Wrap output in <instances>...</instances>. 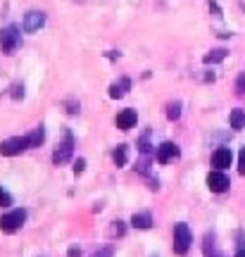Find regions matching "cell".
I'll list each match as a JSON object with an SVG mask.
<instances>
[{"label": "cell", "mask_w": 245, "mask_h": 257, "mask_svg": "<svg viewBox=\"0 0 245 257\" xmlns=\"http://www.w3.org/2000/svg\"><path fill=\"white\" fill-rule=\"evenodd\" d=\"M19 43H22V34H19L17 27L10 24V27L0 29V50H3L5 55H12L19 48Z\"/></svg>", "instance_id": "obj_1"}, {"label": "cell", "mask_w": 245, "mask_h": 257, "mask_svg": "<svg viewBox=\"0 0 245 257\" xmlns=\"http://www.w3.org/2000/svg\"><path fill=\"white\" fill-rule=\"evenodd\" d=\"M191 243H193V236H191V229L188 224H176L174 226V252L176 255H186L191 250Z\"/></svg>", "instance_id": "obj_2"}, {"label": "cell", "mask_w": 245, "mask_h": 257, "mask_svg": "<svg viewBox=\"0 0 245 257\" xmlns=\"http://www.w3.org/2000/svg\"><path fill=\"white\" fill-rule=\"evenodd\" d=\"M27 148H31L29 136H15V138H8V141H0V155L15 157L19 153H24Z\"/></svg>", "instance_id": "obj_3"}, {"label": "cell", "mask_w": 245, "mask_h": 257, "mask_svg": "<svg viewBox=\"0 0 245 257\" xmlns=\"http://www.w3.org/2000/svg\"><path fill=\"white\" fill-rule=\"evenodd\" d=\"M27 221V212L24 210H12L8 214L0 217V231L5 233H15L17 229H22V224Z\"/></svg>", "instance_id": "obj_4"}, {"label": "cell", "mask_w": 245, "mask_h": 257, "mask_svg": "<svg viewBox=\"0 0 245 257\" xmlns=\"http://www.w3.org/2000/svg\"><path fill=\"white\" fill-rule=\"evenodd\" d=\"M179 155H181V150L172 141H164V143H160V146L155 148V157H157L160 165H169L174 160H179Z\"/></svg>", "instance_id": "obj_5"}, {"label": "cell", "mask_w": 245, "mask_h": 257, "mask_svg": "<svg viewBox=\"0 0 245 257\" xmlns=\"http://www.w3.org/2000/svg\"><path fill=\"white\" fill-rule=\"evenodd\" d=\"M72 153H74V138H72V134L67 131V134H64V141L57 148H55L53 162H55V165H64V162H69Z\"/></svg>", "instance_id": "obj_6"}, {"label": "cell", "mask_w": 245, "mask_h": 257, "mask_svg": "<svg viewBox=\"0 0 245 257\" xmlns=\"http://www.w3.org/2000/svg\"><path fill=\"white\" fill-rule=\"evenodd\" d=\"M43 24H46V12H41V10H31V12H27L22 29H24L27 34H34V31H38Z\"/></svg>", "instance_id": "obj_7"}, {"label": "cell", "mask_w": 245, "mask_h": 257, "mask_svg": "<svg viewBox=\"0 0 245 257\" xmlns=\"http://www.w3.org/2000/svg\"><path fill=\"white\" fill-rule=\"evenodd\" d=\"M207 188L212 193H226L228 191V176L224 172H209L207 174Z\"/></svg>", "instance_id": "obj_8"}, {"label": "cell", "mask_w": 245, "mask_h": 257, "mask_svg": "<svg viewBox=\"0 0 245 257\" xmlns=\"http://www.w3.org/2000/svg\"><path fill=\"white\" fill-rule=\"evenodd\" d=\"M231 162H233V155H231L228 148H217V150L212 153V167H214L217 172H224L226 167H231Z\"/></svg>", "instance_id": "obj_9"}, {"label": "cell", "mask_w": 245, "mask_h": 257, "mask_svg": "<svg viewBox=\"0 0 245 257\" xmlns=\"http://www.w3.org/2000/svg\"><path fill=\"white\" fill-rule=\"evenodd\" d=\"M136 121H138V114L136 110H121L117 114V128H121V131H129V128H134L136 126Z\"/></svg>", "instance_id": "obj_10"}, {"label": "cell", "mask_w": 245, "mask_h": 257, "mask_svg": "<svg viewBox=\"0 0 245 257\" xmlns=\"http://www.w3.org/2000/svg\"><path fill=\"white\" fill-rule=\"evenodd\" d=\"M129 88H131V81H129V79H119V83H112V86H109V98H112V100H119Z\"/></svg>", "instance_id": "obj_11"}, {"label": "cell", "mask_w": 245, "mask_h": 257, "mask_svg": "<svg viewBox=\"0 0 245 257\" xmlns=\"http://www.w3.org/2000/svg\"><path fill=\"white\" fill-rule=\"evenodd\" d=\"M131 226L134 229H150L153 226V217L148 214V212H138L131 217Z\"/></svg>", "instance_id": "obj_12"}, {"label": "cell", "mask_w": 245, "mask_h": 257, "mask_svg": "<svg viewBox=\"0 0 245 257\" xmlns=\"http://www.w3.org/2000/svg\"><path fill=\"white\" fill-rule=\"evenodd\" d=\"M228 124H231L233 131H240V128L245 126V112L243 110H231V114H228Z\"/></svg>", "instance_id": "obj_13"}, {"label": "cell", "mask_w": 245, "mask_h": 257, "mask_svg": "<svg viewBox=\"0 0 245 257\" xmlns=\"http://www.w3.org/2000/svg\"><path fill=\"white\" fill-rule=\"evenodd\" d=\"M226 55H228V50L217 48V50H209L207 55L202 57V62H205V64H217V62H221V60H226Z\"/></svg>", "instance_id": "obj_14"}, {"label": "cell", "mask_w": 245, "mask_h": 257, "mask_svg": "<svg viewBox=\"0 0 245 257\" xmlns=\"http://www.w3.org/2000/svg\"><path fill=\"white\" fill-rule=\"evenodd\" d=\"M112 160H114V165L117 167H124L129 160V148L127 146H117L114 148V153H112Z\"/></svg>", "instance_id": "obj_15"}, {"label": "cell", "mask_w": 245, "mask_h": 257, "mask_svg": "<svg viewBox=\"0 0 245 257\" xmlns=\"http://www.w3.org/2000/svg\"><path fill=\"white\" fill-rule=\"evenodd\" d=\"M43 141H46V128L43 126H36L31 134H29V143H31V148H38Z\"/></svg>", "instance_id": "obj_16"}, {"label": "cell", "mask_w": 245, "mask_h": 257, "mask_svg": "<svg viewBox=\"0 0 245 257\" xmlns=\"http://www.w3.org/2000/svg\"><path fill=\"white\" fill-rule=\"evenodd\" d=\"M179 117H181V102H172V105L167 107V119L176 121Z\"/></svg>", "instance_id": "obj_17"}, {"label": "cell", "mask_w": 245, "mask_h": 257, "mask_svg": "<svg viewBox=\"0 0 245 257\" xmlns=\"http://www.w3.org/2000/svg\"><path fill=\"white\" fill-rule=\"evenodd\" d=\"M10 95H12L15 100L24 98V86H22V83H12V88H10Z\"/></svg>", "instance_id": "obj_18"}, {"label": "cell", "mask_w": 245, "mask_h": 257, "mask_svg": "<svg viewBox=\"0 0 245 257\" xmlns=\"http://www.w3.org/2000/svg\"><path fill=\"white\" fill-rule=\"evenodd\" d=\"M138 148H141V155H153V146L148 143V138H146V136L138 141Z\"/></svg>", "instance_id": "obj_19"}, {"label": "cell", "mask_w": 245, "mask_h": 257, "mask_svg": "<svg viewBox=\"0 0 245 257\" xmlns=\"http://www.w3.org/2000/svg\"><path fill=\"white\" fill-rule=\"evenodd\" d=\"M124 231L127 229H124V224H121V221H112V226H109V233H112V236H117L119 238V236H124Z\"/></svg>", "instance_id": "obj_20"}, {"label": "cell", "mask_w": 245, "mask_h": 257, "mask_svg": "<svg viewBox=\"0 0 245 257\" xmlns=\"http://www.w3.org/2000/svg\"><path fill=\"white\" fill-rule=\"evenodd\" d=\"M91 257H114V248H112V245H107V248H100L98 252H93Z\"/></svg>", "instance_id": "obj_21"}, {"label": "cell", "mask_w": 245, "mask_h": 257, "mask_svg": "<svg viewBox=\"0 0 245 257\" xmlns=\"http://www.w3.org/2000/svg\"><path fill=\"white\" fill-rule=\"evenodd\" d=\"M8 205H12V195L0 188V207H8Z\"/></svg>", "instance_id": "obj_22"}, {"label": "cell", "mask_w": 245, "mask_h": 257, "mask_svg": "<svg viewBox=\"0 0 245 257\" xmlns=\"http://www.w3.org/2000/svg\"><path fill=\"white\" fill-rule=\"evenodd\" d=\"M148 167H150V155H143V160L138 162V172H141V174H148Z\"/></svg>", "instance_id": "obj_23"}, {"label": "cell", "mask_w": 245, "mask_h": 257, "mask_svg": "<svg viewBox=\"0 0 245 257\" xmlns=\"http://www.w3.org/2000/svg\"><path fill=\"white\" fill-rule=\"evenodd\" d=\"M83 169H86V160H83V157H79V160H76V165H74V174H76V176L83 174Z\"/></svg>", "instance_id": "obj_24"}, {"label": "cell", "mask_w": 245, "mask_h": 257, "mask_svg": "<svg viewBox=\"0 0 245 257\" xmlns=\"http://www.w3.org/2000/svg\"><path fill=\"white\" fill-rule=\"evenodd\" d=\"M238 172L245 174V148H240V155H238Z\"/></svg>", "instance_id": "obj_25"}, {"label": "cell", "mask_w": 245, "mask_h": 257, "mask_svg": "<svg viewBox=\"0 0 245 257\" xmlns=\"http://www.w3.org/2000/svg\"><path fill=\"white\" fill-rule=\"evenodd\" d=\"M236 91L238 93H245V72L238 76V81H236Z\"/></svg>", "instance_id": "obj_26"}, {"label": "cell", "mask_w": 245, "mask_h": 257, "mask_svg": "<svg viewBox=\"0 0 245 257\" xmlns=\"http://www.w3.org/2000/svg\"><path fill=\"white\" fill-rule=\"evenodd\" d=\"M67 112H69V114H76V112H79V102H67Z\"/></svg>", "instance_id": "obj_27"}, {"label": "cell", "mask_w": 245, "mask_h": 257, "mask_svg": "<svg viewBox=\"0 0 245 257\" xmlns=\"http://www.w3.org/2000/svg\"><path fill=\"white\" fill-rule=\"evenodd\" d=\"M209 10H214V15H217V17H221V10L217 8V3H214V0H209Z\"/></svg>", "instance_id": "obj_28"}, {"label": "cell", "mask_w": 245, "mask_h": 257, "mask_svg": "<svg viewBox=\"0 0 245 257\" xmlns=\"http://www.w3.org/2000/svg\"><path fill=\"white\" fill-rule=\"evenodd\" d=\"M69 257H81V248H69Z\"/></svg>", "instance_id": "obj_29"}, {"label": "cell", "mask_w": 245, "mask_h": 257, "mask_svg": "<svg viewBox=\"0 0 245 257\" xmlns=\"http://www.w3.org/2000/svg\"><path fill=\"white\" fill-rule=\"evenodd\" d=\"M236 257H245V248H240V250H238V252H236Z\"/></svg>", "instance_id": "obj_30"}, {"label": "cell", "mask_w": 245, "mask_h": 257, "mask_svg": "<svg viewBox=\"0 0 245 257\" xmlns=\"http://www.w3.org/2000/svg\"><path fill=\"white\" fill-rule=\"evenodd\" d=\"M212 257H221V255H212Z\"/></svg>", "instance_id": "obj_31"}]
</instances>
